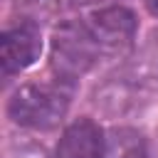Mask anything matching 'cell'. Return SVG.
Instances as JSON below:
<instances>
[{
    "label": "cell",
    "mask_w": 158,
    "mask_h": 158,
    "mask_svg": "<svg viewBox=\"0 0 158 158\" xmlns=\"http://www.w3.org/2000/svg\"><path fill=\"white\" fill-rule=\"evenodd\" d=\"M7 118L30 131L57 128L69 111V94L54 84H22L7 99Z\"/></svg>",
    "instance_id": "cell-1"
},
{
    "label": "cell",
    "mask_w": 158,
    "mask_h": 158,
    "mask_svg": "<svg viewBox=\"0 0 158 158\" xmlns=\"http://www.w3.org/2000/svg\"><path fill=\"white\" fill-rule=\"evenodd\" d=\"M101 57V47L86 22H62L49 40V67L62 84H72L89 74Z\"/></svg>",
    "instance_id": "cell-2"
},
{
    "label": "cell",
    "mask_w": 158,
    "mask_h": 158,
    "mask_svg": "<svg viewBox=\"0 0 158 158\" xmlns=\"http://www.w3.org/2000/svg\"><path fill=\"white\" fill-rule=\"evenodd\" d=\"M86 27L94 35L96 44L101 47V54H126L133 47L138 20L128 7L109 5L94 10L86 17Z\"/></svg>",
    "instance_id": "cell-3"
},
{
    "label": "cell",
    "mask_w": 158,
    "mask_h": 158,
    "mask_svg": "<svg viewBox=\"0 0 158 158\" xmlns=\"http://www.w3.org/2000/svg\"><path fill=\"white\" fill-rule=\"evenodd\" d=\"M42 54V30L32 17H20L15 25L2 30L0 37V64L5 77H15L32 67Z\"/></svg>",
    "instance_id": "cell-4"
},
{
    "label": "cell",
    "mask_w": 158,
    "mask_h": 158,
    "mask_svg": "<svg viewBox=\"0 0 158 158\" xmlns=\"http://www.w3.org/2000/svg\"><path fill=\"white\" fill-rule=\"evenodd\" d=\"M146 104H148V89L141 86L128 72L109 77L94 89V106L111 118L138 114L143 111Z\"/></svg>",
    "instance_id": "cell-5"
},
{
    "label": "cell",
    "mask_w": 158,
    "mask_h": 158,
    "mask_svg": "<svg viewBox=\"0 0 158 158\" xmlns=\"http://www.w3.org/2000/svg\"><path fill=\"white\" fill-rule=\"evenodd\" d=\"M54 158H106V133L86 116L74 118L62 131Z\"/></svg>",
    "instance_id": "cell-6"
},
{
    "label": "cell",
    "mask_w": 158,
    "mask_h": 158,
    "mask_svg": "<svg viewBox=\"0 0 158 158\" xmlns=\"http://www.w3.org/2000/svg\"><path fill=\"white\" fill-rule=\"evenodd\" d=\"M106 158H153V148L143 131L114 126L106 133Z\"/></svg>",
    "instance_id": "cell-7"
},
{
    "label": "cell",
    "mask_w": 158,
    "mask_h": 158,
    "mask_svg": "<svg viewBox=\"0 0 158 158\" xmlns=\"http://www.w3.org/2000/svg\"><path fill=\"white\" fill-rule=\"evenodd\" d=\"M128 74H131L141 86H146L148 91L158 89V49H146V52L128 67Z\"/></svg>",
    "instance_id": "cell-8"
},
{
    "label": "cell",
    "mask_w": 158,
    "mask_h": 158,
    "mask_svg": "<svg viewBox=\"0 0 158 158\" xmlns=\"http://www.w3.org/2000/svg\"><path fill=\"white\" fill-rule=\"evenodd\" d=\"M143 5L148 7V12H151V15H156V17H158V0H143Z\"/></svg>",
    "instance_id": "cell-9"
},
{
    "label": "cell",
    "mask_w": 158,
    "mask_h": 158,
    "mask_svg": "<svg viewBox=\"0 0 158 158\" xmlns=\"http://www.w3.org/2000/svg\"><path fill=\"white\" fill-rule=\"evenodd\" d=\"M67 5H81V2H89V0H64Z\"/></svg>",
    "instance_id": "cell-10"
}]
</instances>
